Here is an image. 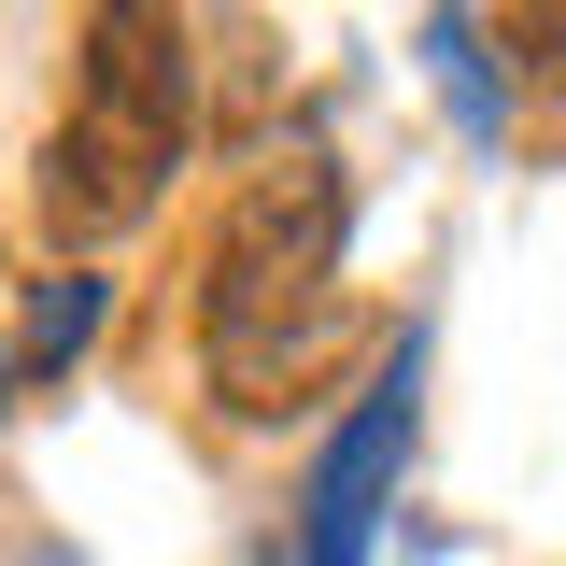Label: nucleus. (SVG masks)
<instances>
[{
  "mask_svg": "<svg viewBox=\"0 0 566 566\" xmlns=\"http://www.w3.org/2000/svg\"><path fill=\"white\" fill-rule=\"evenodd\" d=\"M340 227H354V199L326 170V142H270L255 185L227 199L212 283H199V354L241 411H283L340 354Z\"/></svg>",
  "mask_w": 566,
  "mask_h": 566,
  "instance_id": "f257e3e1",
  "label": "nucleus"
},
{
  "mask_svg": "<svg viewBox=\"0 0 566 566\" xmlns=\"http://www.w3.org/2000/svg\"><path fill=\"white\" fill-rule=\"evenodd\" d=\"M199 142V71H185V14L170 0H99L85 14V85H71L57 142H43V227L57 241H114L170 199Z\"/></svg>",
  "mask_w": 566,
  "mask_h": 566,
  "instance_id": "f03ea898",
  "label": "nucleus"
},
{
  "mask_svg": "<svg viewBox=\"0 0 566 566\" xmlns=\"http://www.w3.org/2000/svg\"><path fill=\"white\" fill-rule=\"evenodd\" d=\"M411 368L424 340H397V368L354 397V424L312 453V495H297V566H368V538H382V495H397V468H411Z\"/></svg>",
  "mask_w": 566,
  "mask_h": 566,
  "instance_id": "7ed1b4c3",
  "label": "nucleus"
},
{
  "mask_svg": "<svg viewBox=\"0 0 566 566\" xmlns=\"http://www.w3.org/2000/svg\"><path fill=\"white\" fill-rule=\"evenodd\" d=\"M85 340H99V283H85V270H43V283H29V312H14V397H43Z\"/></svg>",
  "mask_w": 566,
  "mask_h": 566,
  "instance_id": "20e7f679",
  "label": "nucleus"
},
{
  "mask_svg": "<svg viewBox=\"0 0 566 566\" xmlns=\"http://www.w3.org/2000/svg\"><path fill=\"white\" fill-rule=\"evenodd\" d=\"M510 57H524V71H566V0H510Z\"/></svg>",
  "mask_w": 566,
  "mask_h": 566,
  "instance_id": "39448f33",
  "label": "nucleus"
}]
</instances>
